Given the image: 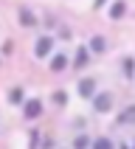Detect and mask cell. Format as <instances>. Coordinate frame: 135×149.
Instances as JSON below:
<instances>
[{
	"instance_id": "13",
	"label": "cell",
	"mask_w": 135,
	"mask_h": 149,
	"mask_svg": "<svg viewBox=\"0 0 135 149\" xmlns=\"http://www.w3.org/2000/svg\"><path fill=\"white\" fill-rule=\"evenodd\" d=\"M124 70H127V76H132V59H129V56L124 59Z\"/></svg>"
},
{
	"instance_id": "5",
	"label": "cell",
	"mask_w": 135,
	"mask_h": 149,
	"mask_svg": "<svg viewBox=\"0 0 135 149\" xmlns=\"http://www.w3.org/2000/svg\"><path fill=\"white\" fill-rule=\"evenodd\" d=\"M124 11H127V3H124V0H116V3L110 6V17H113V20L124 17Z\"/></svg>"
},
{
	"instance_id": "11",
	"label": "cell",
	"mask_w": 135,
	"mask_h": 149,
	"mask_svg": "<svg viewBox=\"0 0 135 149\" xmlns=\"http://www.w3.org/2000/svg\"><path fill=\"white\" fill-rule=\"evenodd\" d=\"M8 99L14 101V104H20V101H23V90H20V87H14V90L8 93Z\"/></svg>"
},
{
	"instance_id": "6",
	"label": "cell",
	"mask_w": 135,
	"mask_h": 149,
	"mask_svg": "<svg viewBox=\"0 0 135 149\" xmlns=\"http://www.w3.org/2000/svg\"><path fill=\"white\" fill-rule=\"evenodd\" d=\"M87 59H90L87 48H79V51H76V62H73V65L76 68H84V65H87Z\"/></svg>"
},
{
	"instance_id": "3",
	"label": "cell",
	"mask_w": 135,
	"mask_h": 149,
	"mask_svg": "<svg viewBox=\"0 0 135 149\" xmlns=\"http://www.w3.org/2000/svg\"><path fill=\"white\" fill-rule=\"evenodd\" d=\"M79 96H84V99L96 96V82H93V79H82V82H79Z\"/></svg>"
},
{
	"instance_id": "14",
	"label": "cell",
	"mask_w": 135,
	"mask_h": 149,
	"mask_svg": "<svg viewBox=\"0 0 135 149\" xmlns=\"http://www.w3.org/2000/svg\"><path fill=\"white\" fill-rule=\"evenodd\" d=\"M54 101H56V104H65L68 96H65V93H56V96H54Z\"/></svg>"
},
{
	"instance_id": "12",
	"label": "cell",
	"mask_w": 135,
	"mask_h": 149,
	"mask_svg": "<svg viewBox=\"0 0 135 149\" xmlns=\"http://www.w3.org/2000/svg\"><path fill=\"white\" fill-rule=\"evenodd\" d=\"M93 146H99V149H110V146H113V141H104V138H101V141H96Z\"/></svg>"
},
{
	"instance_id": "9",
	"label": "cell",
	"mask_w": 135,
	"mask_h": 149,
	"mask_svg": "<svg viewBox=\"0 0 135 149\" xmlns=\"http://www.w3.org/2000/svg\"><path fill=\"white\" fill-rule=\"evenodd\" d=\"M20 23H23V25H34L37 20L31 17V11H28V8H23V11H20Z\"/></svg>"
},
{
	"instance_id": "4",
	"label": "cell",
	"mask_w": 135,
	"mask_h": 149,
	"mask_svg": "<svg viewBox=\"0 0 135 149\" xmlns=\"http://www.w3.org/2000/svg\"><path fill=\"white\" fill-rule=\"evenodd\" d=\"M40 113H42V101L40 99H28L25 101V116L28 118H37Z\"/></svg>"
},
{
	"instance_id": "2",
	"label": "cell",
	"mask_w": 135,
	"mask_h": 149,
	"mask_svg": "<svg viewBox=\"0 0 135 149\" xmlns=\"http://www.w3.org/2000/svg\"><path fill=\"white\" fill-rule=\"evenodd\" d=\"M51 45H54V40H51V37H40V40H37V45H34V54H37V56H48L51 54Z\"/></svg>"
},
{
	"instance_id": "7",
	"label": "cell",
	"mask_w": 135,
	"mask_h": 149,
	"mask_svg": "<svg viewBox=\"0 0 135 149\" xmlns=\"http://www.w3.org/2000/svg\"><path fill=\"white\" fill-rule=\"evenodd\" d=\"M121 121H124V124H135V104H129V107L121 113Z\"/></svg>"
},
{
	"instance_id": "8",
	"label": "cell",
	"mask_w": 135,
	"mask_h": 149,
	"mask_svg": "<svg viewBox=\"0 0 135 149\" xmlns=\"http://www.w3.org/2000/svg\"><path fill=\"white\" fill-rule=\"evenodd\" d=\"M51 68H54V70H65V68H68V56L56 54V56H54V62H51Z\"/></svg>"
},
{
	"instance_id": "1",
	"label": "cell",
	"mask_w": 135,
	"mask_h": 149,
	"mask_svg": "<svg viewBox=\"0 0 135 149\" xmlns=\"http://www.w3.org/2000/svg\"><path fill=\"white\" fill-rule=\"evenodd\" d=\"M93 107L99 110V113H107L113 107V93H99L96 99H93Z\"/></svg>"
},
{
	"instance_id": "16",
	"label": "cell",
	"mask_w": 135,
	"mask_h": 149,
	"mask_svg": "<svg viewBox=\"0 0 135 149\" xmlns=\"http://www.w3.org/2000/svg\"><path fill=\"white\" fill-rule=\"evenodd\" d=\"M101 3H107V0H96V6H101Z\"/></svg>"
},
{
	"instance_id": "15",
	"label": "cell",
	"mask_w": 135,
	"mask_h": 149,
	"mask_svg": "<svg viewBox=\"0 0 135 149\" xmlns=\"http://www.w3.org/2000/svg\"><path fill=\"white\" fill-rule=\"evenodd\" d=\"M87 143H90V138H84V135H82V138H76V146H87Z\"/></svg>"
},
{
	"instance_id": "10",
	"label": "cell",
	"mask_w": 135,
	"mask_h": 149,
	"mask_svg": "<svg viewBox=\"0 0 135 149\" xmlns=\"http://www.w3.org/2000/svg\"><path fill=\"white\" fill-rule=\"evenodd\" d=\"M90 48H93V51H104V48H107L104 37H93V40H90Z\"/></svg>"
}]
</instances>
